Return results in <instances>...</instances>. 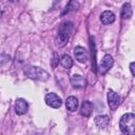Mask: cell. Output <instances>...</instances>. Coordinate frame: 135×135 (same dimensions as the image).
<instances>
[{
	"label": "cell",
	"instance_id": "17",
	"mask_svg": "<svg viewBox=\"0 0 135 135\" xmlns=\"http://www.w3.org/2000/svg\"><path fill=\"white\" fill-rule=\"evenodd\" d=\"M3 12H4V5H3V3H2V2H0V17L2 16Z\"/></svg>",
	"mask_w": 135,
	"mask_h": 135
},
{
	"label": "cell",
	"instance_id": "7",
	"mask_svg": "<svg viewBox=\"0 0 135 135\" xmlns=\"http://www.w3.org/2000/svg\"><path fill=\"white\" fill-rule=\"evenodd\" d=\"M74 55H75V58L81 63L86 62V60L89 59L88 51L82 46H76L74 50Z\"/></svg>",
	"mask_w": 135,
	"mask_h": 135
},
{
	"label": "cell",
	"instance_id": "12",
	"mask_svg": "<svg viewBox=\"0 0 135 135\" xmlns=\"http://www.w3.org/2000/svg\"><path fill=\"white\" fill-rule=\"evenodd\" d=\"M92 112H93V104H92V102L89 101V100L83 101L81 107H80V114L83 117H90Z\"/></svg>",
	"mask_w": 135,
	"mask_h": 135
},
{
	"label": "cell",
	"instance_id": "1",
	"mask_svg": "<svg viewBox=\"0 0 135 135\" xmlns=\"http://www.w3.org/2000/svg\"><path fill=\"white\" fill-rule=\"evenodd\" d=\"M119 128L123 134L133 135L135 133V115L133 113L123 114L119 120Z\"/></svg>",
	"mask_w": 135,
	"mask_h": 135
},
{
	"label": "cell",
	"instance_id": "2",
	"mask_svg": "<svg viewBox=\"0 0 135 135\" xmlns=\"http://www.w3.org/2000/svg\"><path fill=\"white\" fill-rule=\"evenodd\" d=\"M24 73L27 77H30L32 79H35V80H41V81H45L50 77L49 73L45 70H43L39 66L27 65L24 69Z\"/></svg>",
	"mask_w": 135,
	"mask_h": 135
},
{
	"label": "cell",
	"instance_id": "10",
	"mask_svg": "<svg viewBox=\"0 0 135 135\" xmlns=\"http://www.w3.org/2000/svg\"><path fill=\"white\" fill-rule=\"evenodd\" d=\"M94 122L97 128L99 129H104L110 124V118L108 115H98L95 117Z\"/></svg>",
	"mask_w": 135,
	"mask_h": 135
},
{
	"label": "cell",
	"instance_id": "8",
	"mask_svg": "<svg viewBox=\"0 0 135 135\" xmlns=\"http://www.w3.org/2000/svg\"><path fill=\"white\" fill-rule=\"evenodd\" d=\"M27 109H28V104L25 101V99H23V98L16 99V101H15V112L18 115L25 114L27 112Z\"/></svg>",
	"mask_w": 135,
	"mask_h": 135
},
{
	"label": "cell",
	"instance_id": "19",
	"mask_svg": "<svg viewBox=\"0 0 135 135\" xmlns=\"http://www.w3.org/2000/svg\"><path fill=\"white\" fill-rule=\"evenodd\" d=\"M8 1H11V2H17L18 0H8Z\"/></svg>",
	"mask_w": 135,
	"mask_h": 135
},
{
	"label": "cell",
	"instance_id": "13",
	"mask_svg": "<svg viewBox=\"0 0 135 135\" xmlns=\"http://www.w3.org/2000/svg\"><path fill=\"white\" fill-rule=\"evenodd\" d=\"M65 107L70 112H75L78 108V99L75 96L68 97V99L65 101Z\"/></svg>",
	"mask_w": 135,
	"mask_h": 135
},
{
	"label": "cell",
	"instance_id": "18",
	"mask_svg": "<svg viewBox=\"0 0 135 135\" xmlns=\"http://www.w3.org/2000/svg\"><path fill=\"white\" fill-rule=\"evenodd\" d=\"M4 56H5L4 54H0V64H3V63L6 62V60H3V57Z\"/></svg>",
	"mask_w": 135,
	"mask_h": 135
},
{
	"label": "cell",
	"instance_id": "9",
	"mask_svg": "<svg viewBox=\"0 0 135 135\" xmlns=\"http://www.w3.org/2000/svg\"><path fill=\"white\" fill-rule=\"evenodd\" d=\"M71 83H72V85H73L74 88H76V89H81V88H84V86H85L86 80L84 79L83 76L75 74V75H72V76H71Z\"/></svg>",
	"mask_w": 135,
	"mask_h": 135
},
{
	"label": "cell",
	"instance_id": "3",
	"mask_svg": "<svg viewBox=\"0 0 135 135\" xmlns=\"http://www.w3.org/2000/svg\"><path fill=\"white\" fill-rule=\"evenodd\" d=\"M71 30H72V23H70V22L69 23L65 22L61 25L60 30L58 31V35L56 37V45L58 47H62L68 43Z\"/></svg>",
	"mask_w": 135,
	"mask_h": 135
},
{
	"label": "cell",
	"instance_id": "4",
	"mask_svg": "<svg viewBox=\"0 0 135 135\" xmlns=\"http://www.w3.org/2000/svg\"><path fill=\"white\" fill-rule=\"evenodd\" d=\"M114 64V60H113V57L109 54L104 55L101 59V61L99 62V65H98V71L100 74H105Z\"/></svg>",
	"mask_w": 135,
	"mask_h": 135
},
{
	"label": "cell",
	"instance_id": "14",
	"mask_svg": "<svg viewBox=\"0 0 135 135\" xmlns=\"http://www.w3.org/2000/svg\"><path fill=\"white\" fill-rule=\"evenodd\" d=\"M133 11L130 3H124L121 7V18L122 19H130L132 17Z\"/></svg>",
	"mask_w": 135,
	"mask_h": 135
},
{
	"label": "cell",
	"instance_id": "6",
	"mask_svg": "<svg viewBox=\"0 0 135 135\" xmlns=\"http://www.w3.org/2000/svg\"><path fill=\"white\" fill-rule=\"evenodd\" d=\"M44 100H45V103H46L49 107L54 108V109H58V108H60L61 104H62L61 98H60L57 94H55V93H49V94H46Z\"/></svg>",
	"mask_w": 135,
	"mask_h": 135
},
{
	"label": "cell",
	"instance_id": "5",
	"mask_svg": "<svg viewBox=\"0 0 135 135\" xmlns=\"http://www.w3.org/2000/svg\"><path fill=\"white\" fill-rule=\"evenodd\" d=\"M120 101H121L120 96L116 92H114L113 90H109V92H108V104H109L110 109L115 111L119 107Z\"/></svg>",
	"mask_w": 135,
	"mask_h": 135
},
{
	"label": "cell",
	"instance_id": "11",
	"mask_svg": "<svg viewBox=\"0 0 135 135\" xmlns=\"http://www.w3.org/2000/svg\"><path fill=\"white\" fill-rule=\"evenodd\" d=\"M100 20L101 22L104 24V25H108V24H111L115 21V15L113 12L111 11H104L101 13L100 15Z\"/></svg>",
	"mask_w": 135,
	"mask_h": 135
},
{
	"label": "cell",
	"instance_id": "15",
	"mask_svg": "<svg viewBox=\"0 0 135 135\" xmlns=\"http://www.w3.org/2000/svg\"><path fill=\"white\" fill-rule=\"evenodd\" d=\"M60 63H61V65H62L65 70H69V69H71L72 65H73V60H72V58H71L69 55H63V56L61 57V59H60Z\"/></svg>",
	"mask_w": 135,
	"mask_h": 135
},
{
	"label": "cell",
	"instance_id": "16",
	"mask_svg": "<svg viewBox=\"0 0 135 135\" xmlns=\"http://www.w3.org/2000/svg\"><path fill=\"white\" fill-rule=\"evenodd\" d=\"M134 66H135V62H131V63H130V70H131V74H132V76H134V75H135Z\"/></svg>",
	"mask_w": 135,
	"mask_h": 135
}]
</instances>
